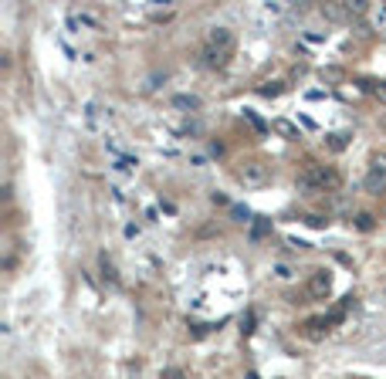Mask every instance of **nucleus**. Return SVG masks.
<instances>
[{"instance_id": "obj_17", "label": "nucleus", "mask_w": 386, "mask_h": 379, "mask_svg": "<svg viewBox=\"0 0 386 379\" xmlns=\"http://www.w3.org/2000/svg\"><path fill=\"white\" fill-rule=\"evenodd\" d=\"M248 379H258V376H254V372H251V376H248Z\"/></svg>"}, {"instance_id": "obj_12", "label": "nucleus", "mask_w": 386, "mask_h": 379, "mask_svg": "<svg viewBox=\"0 0 386 379\" xmlns=\"http://www.w3.org/2000/svg\"><path fill=\"white\" fill-rule=\"evenodd\" d=\"M244 115H248V119H251V125H254L258 132H264V122H261V119H258V115H254V112H244Z\"/></svg>"}, {"instance_id": "obj_3", "label": "nucleus", "mask_w": 386, "mask_h": 379, "mask_svg": "<svg viewBox=\"0 0 386 379\" xmlns=\"http://www.w3.org/2000/svg\"><path fill=\"white\" fill-rule=\"evenodd\" d=\"M298 186L302 190H325L335 186V173H329L325 166H308L302 176H298Z\"/></svg>"}, {"instance_id": "obj_13", "label": "nucleus", "mask_w": 386, "mask_h": 379, "mask_svg": "<svg viewBox=\"0 0 386 379\" xmlns=\"http://www.w3.org/2000/svg\"><path fill=\"white\" fill-rule=\"evenodd\" d=\"M258 91H261V95H278V91H281V85H261Z\"/></svg>"}, {"instance_id": "obj_15", "label": "nucleus", "mask_w": 386, "mask_h": 379, "mask_svg": "<svg viewBox=\"0 0 386 379\" xmlns=\"http://www.w3.org/2000/svg\"><path fill=\"white\" fill-rule=\"evenodd\" d=\"M274 271H278V278H292V271H288V264H278Z\"/></svg>"}, {"instance_id": "obj_16", "label": "nucleus", "mask_w": 386, "mask_h": 379, "mask_svg": "<svg viewBox=\"0 0 386 379\" xmlns=\"http://www.w3.org/2000/svg\"><path fill=\"white\" fill-rule=\"evenodd\" d=\"M166 379H183V372H180V369H170V372H166Z\"/></svg>"}, {"instance_id": "obj_14", "label": "nucleus", "mask_w": 386, "mask_h": 379, "mask_svg": "<svg viewBox=\"0 0 386 379\" xmlns=\"http://www.w3.org/2000/svg\"><path fill=\"white\" fill-rule=\"evenodd\" d=\"M125 237H129V241H132V237H139V227H136V223H129V227H125Z\"/></svg>"}, {"instance_id": "obj_10", "label": "nucleus", "mask_w": 386, "mask_h": 379, "mask_svg": "<svg viewBox=\"0 0 386 379\" xmlns=\"http://www.w3.org/2000/svg\"><path fill=\"white\" fill-rule=\"evenodd\" d=\"M356 223H359V230H373V217H369V213H359Z\"/></svg>"}, {"instance_id": "obj_1", "label": "nucleus", "mask_w": 386, "mask_h": 379, "mask_svg": "<svg viewBox=\"0 0 386 379\" xmlns=\"http://www.w3.org/2000/svg\"><path fill=\"white\" fill-rule=\"evenodd\" d=\"M234 48H237V41H234V31H227V27H214V31L207 34L204 65H207V68H224V65L230 61V55H234Z\"/></svg>"}, {"instance_id": "obj_2", "label": "nucleus", "mask_w": 386, "mask_h": 379, "mask_svg": "<svg viewBox=\"0 0 386 379\" xmlns=\"http://www.w3.org/2000/svg\"><path fill=\"white\" fill-rule=\"evenodd\" d=\"M268 176H271V169L264 166L261 159H244V163H240L237 166V179L240 183H244V186H264V183H268Z\"/></svg>"}, {"instance_id": "obj_19", "label": "nucleus", "mask_w": 386, "mask_h": 379, "mask_svg": "<svg viewBox=\"0 0 386 379\" xmlns=\"http://www.w3.org/2000/svg\"><path fill=\"white\" fill-rule=\"evenodd\" d=\"M383 99H386V88H383Z\"/></svg>"}, {"instance_id": "obj_7", "label": "nucleus", "mask_w": 386, "mask_h": 379, "mask_svg": "<svg viewBox=\"0 0 386 379\" xmlns=\"http://www.w3.org/2000/svg\"><path fill=\"white\" fill-rule=\"evenodd\" d=\"M136 166H139V163L132 156H119L112 163V173H115V176H132V173H136Z\"/></svg>"}, {"instance_id": "obj_8", "label": "nucleus", "mask_w": 386, "mask_h": 379, "mask_svg": "<svg viewBox=\"0 0 386 379\" xmlns=\"http://www.w3.org/2000/svg\"><path fill=\"white\" fill-rule=\"evenodd\" d=\"M173 105H176V109H200V99H197V95H176Z\"/></svg>"}, {"instance_id": "obj_5", "label": "nucleus", "mask_w": 386, "mask_h": 379, "mask_svg": "<svg viewBox=\"0 0 386 379\" xmlns=\"http://www.w3.org/2000/svg\"><path fill=\"white\" fill-rule=\"evenodd\" d=\"M105 119H112V109H102L99 102H88V105H85V125H88L91 132H95V129H102Z\"/></svg>"}, {"instance_id": "obj_6", "label": "nucleus", "mask_w": 386, "mask_h": 379, "mask_svg": "<svg viewBox=\"0 0 386 379\" xmlns=\"http://www.w3.org/2000/svg\"><path fill=\"white\" fill-rule=\"evenodd\" d=\"M329 291H332V278L325 271H315V274L308 278V295H312V298H329Z\"/></svg>"}, {"instance_id": "obj_4", "label": "nucleus", "mask_w": 386, "mask_h": 379, "mask_svg": "<svg viewBox=\"0 0 386 379\" xmlns=\"http://www.w3.org/2000/svg\"><path fill=\"white\" fill-rule=\"evenodd\" d=\"M386 190V159L383 156H376L373 159V166H369V176H366V193H383Z\"/></svg>"}, {"instance_id": "obj_18", "label": "nucleus", "mask_w": 386, "mask_h": 379, "mask_svg": "<svg viewBox=\"0 0 386 379\" xmlns=\"http://www.w3.org/2000/svg\"><path fill=\"white\" fill-rule=\"evenodd\" d=\"M383 217H386V203H383Z\"/></svg>"}, {"instance_id": "obj_11", "label": "nucleus", "mask_w": 386, "mask_h": 379, "mask_svg": "<svg viewBox=\"0 0 386 379\" xmlns=\"http://www.w3.org/2000/svg\"><path fill=\"white\" fill-rule=\"evenodd\" d=\"M230 210H234V217H237V220H244V223H248V217H251V210H248V207H230Z\"/></svg>"}, {"instance_id": "obj_9", "label": "nucleus", "mask_w": 386, "mask_h": 379, "mask_svg": "<svg viewBox=\"0 0 386 379\" xmlns=\"http://www.w3.org/2000/svg\"><path fill=\"white\" fill-rule=\"evenodd\" d=\"M268 230H271V220H264V217H258V223H254V230H251V237L258 241V237H264Z\"/></svg>"}]
</instances>
